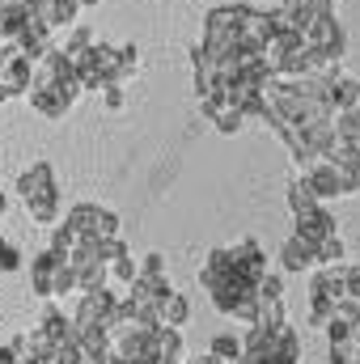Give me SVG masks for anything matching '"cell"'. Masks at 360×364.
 I'll return each instance as SVG.
<instances>
[{"mask_svg": "<svg viewBox=\"0 0 360 364\" xmlns=\"http://www.w3.org/2000/svg\"><path fill=\"white\" fill-rule=\"evenodd\" d=\"M77 93H81L77 68H73V60H68L60 47H51L47 55H38V60H34L30 90H26L30 110H38L43 119H64V114L73 110Z\"/></svg>", "mask_w": 360, "mask_h": 364, "instance_id": "cell-1", "label": "cell"}, {"mask_svg": "<svg viewBox=\"0 0 360 364\" xmlns=\"http://www.w3.org/2000/svg\"><path fill=\"white\" fill-rule=\"evenodd\" d=\"M30 288L34 296H64V292H77V272L64 255H55L51 246L30 263Z\"/></svg>", "mask_w": 360, "mask_h": 364, "instance_id": "cell-2", "label": "cell"}, {"mask_svg": "<svg viewBox=\"0 0 360 364\" xmlns=\"http://www.w3.org/2000/svg\"><path fill=\"white\" fill-rule=\"evenodd\" d=\"M348 296V284H344V263L339 267H318L314 284H309V326H327L335 301Z\"/></svg>", "mask_w": 360, "mask_h": 364, "instance_id": "cell-3", "label": "cell"}, {"mask_svg": "<svg viewBox=\"0 0 360 364\" xmlns=\"http://www.w3.org/2000/svg\"><path fill=\"white\" fill-rule=\"evenodd\" d=\"M30 73H34V60H30L17 43H0V102L26 97Z\"/></svg>", "mask_w": 360, "mask_h": 364, "instance_id": "cell-4", "label": "cell"}, {"mask_svg": "<svg viewBox=\"0 0 360 364\" xmlns=\"http://www.w3.org/2000/svg\"><path fill=\"white\" fill-rule=\"evenodd\" d=\"M199 47H208V51H233V47H242V17H238V4H221V9L208 13V21H203V43H199Z\"/></svg>", "mask_w": 360, "mask_h": 364, "instance_id": "cell-5", "label": "cell"}, {"mask_svg": "<svg viewBox=\"0 0 360 364\" xmlns=\"http://www.w3.org/2000/svg\"><path fill=\"white\" fill-rule=\"evenodd\" d=\"M64 225H73L81 237H97V242L119 237V216H115L110 208H97V203H77Z\"/></svg>", "mask_w": 360, "mask_h": 364, "instance_id": "cell-6", "label": "cell"}, {"mask_svg": "<svg viewBox=\"0 0 360 364\" xmlns=\"http://www.w3.org/2000/svg\"><path fill=\"white\" fill-rule=\"evenodd\" d=\"M115 305H119V296L110 292V284H102V288H93V292H81L73 322H77L81 331H90V326H106V322L115 318Z\"/></svg>", "mask_w": 360, "mask_h": 364, "instance_id": "cell-7", "label": "cell"}, {"mask_svg": "<svg viewBox=\"0 0 360 364\" xmlns=\"http://www.w3.org/2000/svg\"><path fill=\"white\" fill-rule=\"evenodd\" d=\"M229 259H233V272L242 275L250 288H259V279L268 275V255H263V246H259L255 237H246V242L229 246Z\"/></svg>", "mask_w": 360, "mask_h": 364, "instance_id": "cell-8", "label": "cell"}, {"mask_svg": "<svg viewBox=\"0 0 360 364\" xmlns=\"http://www.w3.org/2000/svg\"><path fill=\"white\" fill-rule=\"evenodd\" d=\"M301 174L309 178V186H314L318 199H339V195H348V182H344V174H339V166L327 161V157H314Z\"/></svg>", "mask_w": 360, "mask_h": 364, "instance_id": "cell-9", "label": "cell"}, {"mask_svg": "<svg viewBox=\"0 0 360 364\" xmlns=\"http://www.w3.org/2000/svg\"><path fill=\"white\" fill-rule=\"evenodd\" d=\"M9 352H13L21 364H55V343L47 339V331H43V326H34V331L17 335V339L9 343Z\"/></svg>", "mask_w": 360, "mask_h": 364, "instance_id": "cell-10", "label": "cell"}, {"mask_svg": "<svg viewBox=\"0 0 360 364\" xmlns=\"http://www.w3.org/2000/svg\"><path fill=\"white\" fill-rule=\"evenodd\" d=\"M331 233H335V216H331L322 203L297 212V233H292V237H301L305 246H318V242H327Z\"/></svg>", "mask_w": 360, "mask_h": 364, "instance_id": "cell-11", "label": "cell"}, {"mask_svg": "<svg viewBox=\"0 0 360 364\" xmlns=\"http://www.w3.org/2000/svg\"><path fill=\"white\" fill-rule=\"evenodd\" d=\"M60 186H55V170L47 166V161H34L21 178H17V195H21V203H34V199H47V195H55Z\"/></svg>", "mask_w": 360, "mask_h": 364, "instance_id": "cell-12", "label": "cell"}, {"mask_svg": "<svg viewBox=\"0 0 360 364\" xmlns=\"http://www.w3.org/2000/svg\"><path fill=\"white\" fill-rule=\"evenodd\" d=\"M238 17H242V47L263 51V43L275 34L271 13H263V9H250V4H238Z\"/></svg>", "mask_w": 360, "mask_h": 364, "instance_id": "cell-13", "label": "cell"}, {"mask_svg": "<svg viewBox=\"0 0 360 364\" xmlns=\"http://www.w3.org/2000/svg\"><path fill=\"white\" fill-rule=\"evenodd\" d=\"M51 34H55V30H51V26L34 13V17H26V26L17 30V38H13V43H17L30 60H38V55H47V51L55 47V43H51Z\"/></svg>", "mask_w": 360, "mask_h": 364, "instance_id": "cell-14", "label": "cell"}, {"mask_svg": "<svg viewBox=\"0 0 360 364\" xmlns=\"http://www.w3.org/2000/svg\"><path fill=\"white\" fill-rule=\"evenodd\" d=\"M38 326L47 331V339H51L55 348H68V343H81V326H77L73 318H64L60 309H47Z\"/></svg>", "mask_w": 360, "mask_h": 364, "instance_id": "cell-15", "label": "cell"}, {"mask_svg": "<svg viewBox=\"0 0 360 364\" xmlns=\"http://www.w3.org/2000/svg\"><path fill=\"white\" fill-rule=\"evenodd\" d=\"M275 259H280V267H284V272H309V267H314V246H305V242H301V237H288V242H284V246H280V255H275Z\"/></svg>", "mask_w": 360, "mask_h": 364, "instance_id": "cell-16", "label": "cell"}, {"mask_svg": "<svg viewBox=\"0 0 360 364\" xmlns=\"http://www.w3.org/2000/svg\"><path fill=\"white\" fill-rule=\"evenodd\" d=\"M186 318H191V301H186L182 292H174V288H170V292L157 301V322L179 331V326H186Z\"/></svg>", "mask_w": 360, "mask_h": 364, "instance_id": "cell-17", "label": "cell"}, {"mask_svg": "<svg viewBox=\"0 0 360 364\" xmlns=\"http://www.w3.org/2000/svg\"><path fill=\"white\" fill-rule=\"evenodd\" d=\"M77 13H81L77 0H43V4H38V17H43L51 30H68V26L77 21Z\"/></svg>", "mask_w": 360, "mask_h": 364, "instance_id": "cell-18", "label": "cell"}, {"mask_svg": "<svg viewBox=\"0 0 360 364\" xmlns=\"http://www.w3.org/2000/svg\"><path fill=\"white\" fill-rule=\"evenodd\" d=\"M60 191L55 195H47V199H34V203H26V216L34 220V225H60Z\"/></svg>", "mask_w": 360, "mask_h": 364, "instance_id": "cell-19", "label": "cell"}, {"mask_svg": "<svg viewBox=\"0 0 360 364\" xmlns=\"http://www.w3.org/2000/svg\"><path fill=\"white\" fill-rule=\"evenodd\" d=\"M136 73H140V51H136V43L115 47V81L123 85V81H132Z\"/></svg>", "mask_w": 360, "mask_h": 364, "instance_id": "cell-20", "label": "cell"}, {"mask_svg": "<svg viewBox=\"0 0 360 364\" xmlns=\"http://www.w3.org/2000/svg\"><path fill=\"white\" fill-rule=\"evenodd\" d=\"M314 203H322V199L314 195V186H309L305 174L288 182V208H292V216H297V212H305V208H314Z\"/></svg>", "mask_w": 360, "mask_h": 364, "instance_id": "cell-21", "label": "cell"}, {"mask_svg": "<svg viewBox=\"0 0 360 364\" xmlns=\"http://www.w3.org/2000/svg\"><path fill=\"white\" fill-rule=\"evenodd\" d=\"M339 263H344V242L339 233H331L327 242L314 246V267H339Z\"/></svg>", "mask_w": 360, "mask_h": 364, "instance_id": "cell-22", "label": "cell"}, {"mask_svg": "<svg viewBox=\"0 0 360 364\" xmlns=\"http://www.w3.org/2000/svg\"><path fill=\"white\" fill-rule=\"evenodd\" d=\"M77 246H81V233L73 225H51V250L55 255H73Z\"/></svg>", "mask_w": 360, "mask_h": 364, "instance_id": "cell-23", "label": "cell"}, {"mask_svg": "<svg viewBox=\"0 0 360 364\" xmlns=\"http://www.w3.org/2000/svg\"><path fill=\"white\" fill-rule=\"evenodd\" d=\"M90 43H93L90 26H81V21H73V26H68V38H64V47H60V51H64V55H81V51H85Z\"/></svg>", "mask_w": 360, "mask_h": 364, "instance_id": "cell-24", "label": "cell"}, {"mask_svg": "<svg viewBox=\"0 0 360 364\" xmlns=\"http://www.w3.org/2000/svg\"><path fill=\"white\" fill-rule=\"evenodd\" d=\"M208 352H212V356H221V360H229V364H233L238 356H242V339H238V335H216Z\"/></svg>", "mask_w": 360, "mask_h": 364, "instance_id": "cell-25", "label": "cell"}, {"mask_svg": "<svg viewBox=\"0 0 360 364\" xmlns=\"http://www.w3.org/2000/svg\"><path fill=\"white\" fill-rule=\"evenodd\" d=\"M13 272H21V250L0 237V275H13Z\"/></svg>", "mask_w": 360, "mask_h": 364, "instance_id": "cell-26", "label": "cell"}, {"mask_svg": "<svg viewBox=\"0 0 360 364\" xmlns=\"http://www.w3.org/2000/svg\"><path fill=\"white\" fill-rule=\"evenodd\" d=\"M102 102H106V110H123V102H127V93H123V85L119 81H110V85H102Z\"/></svg>", "mask_w": 360, "mask_h": 364, "instance_id": "cell-27", "label": "cell"}, {"mask_svg": "<svg viewBox=\"0 0 360 364\" xmlns=\"http://www.w3.org/2000/svg\"><path fill=\"white\" fill-rule=\"evenodd\" d=\"M344 284H348V296L360 301V263L356 267H344Z\"/></svg>", "mask_w": 360, "mask_h": 364, "instance_id": "cell-28", "label": "cell"}, {"mask_svg": "<svg viewBox=\"0 0 360 364\" xmlns=\"http://www.w3.org/2000/svg\"><path fill=\"white\" fill-rule=\"evenodd\" d=\"M0 364H21V360H17V356H13L9 348H0Z\"/></svg>", "mask_w": 360, "mask_h": 364, "instance_id": "cell-29", "label": "cell"}, {"mask_svg": "<svg viewBox=\"0 0 360 364\" xmlns=\"http://www.w3.org/2000/svg\"><path fill=\"white\" fill-rule=\"evenodd\" d=\"M203 364H229V360H221V356H212V352H208V356H203Z\"/></svg>", "mask_w": 360, "mask_h": 364, "instance_id": "cell-30", "label": "cell"}, {"mask_svg": "<svg viewBox=\"0 0 360 364\" xmlns=\"http://www.w3.org/2000/svg\"><path fill=\"white\" fill-rule=\"evenodd\" d=\"M4 212H9V199H4V191H0V220H4Z\"/></svg>", "mask_w": 360, "mask_h": 364, "instance_id": "cell-31", "label": "cell"}, {"mask_svg": "<svg viewBox=\"0 0 360 364\" xmlns=\"http://www.w3.org/2000/svg\"><path fill=\"white\" fill-rule=\"evenodd\" d=\"M77 4H81V9H90V4H102V0H77Z\"/></svg>", "mask_w": 360, "mask_h": 364, "instance_id": "cell-32", "label": "cell"}, {"mask_svg": "<svg viewBox=\"0 0 360 364\" xmlns=\"http://www.w3.org/2000/svg\"><path fill=\"white\" fill-rule=\"evenodd\" d=\"M352 339H356V348H360V326H356V335H352Z\"/></svg>", "mask_w": 360, "mask_h": 364, "instance_id": "cell-33", "label": "cell"}, {"mask_svg": "<svg viewBox=\"0 0 360 364\" xmlns=\"http://www.w3.org/2000/svg\"><path fill=\"white\" fill-rule=\"evenodd\" d=\"M182 364H203V360H182Z\"/></svg>", "mask_w": 360, "mask_h": 364, "instance_id": "cell-34", "label": "cell"}]
</instances>
